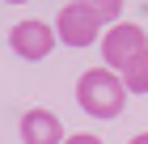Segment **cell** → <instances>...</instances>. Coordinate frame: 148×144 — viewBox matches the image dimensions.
Here are the masks:
<instances>
[{"label": "cell", "mask_w": 148, "mask_h": 144, "mask_svg": "<svg viewBox=\"0 0 148 144\" xmlns=\"http://www.w3.org/2000/svg\"><path fill=\"white\" fill-rule=\"evenodd\" d=\"M140 51H148V38H144V30H140L136 21H119V25H110V30L102 34V55H106V64L119 68V72H123Z\"/></svg>", "instance_id": "obj_3"}, {"label": "cell", "mask_w": 148, "mask_h": 144, "mask_svg": "<svg viewBox=\"0 0 148 144\" xmlns=\"http://www.w3.org/2000/svg\"><path fill=\"white\" fill-rule=\"evenodd\" d=\"M76 102H80V110L93 114V119H114V114H123V106H127L123 76H114V72H106V68L80 72V81H76Z\"/></svg>", "instance_id": "obj_1"}, {"label": "cell", "mask_w": 148, "mask_h": 144, "mask_svg": "<svg viewBox=\"0 0 148 144\" xmlns=\"http://www.w3.org/2000/svg\"><path fill=\"white\" fill-rule=\"evenodd\" d=\"M102 34V21L93 17L80 0H72V4H64L55 17V38L64 47H93V38Z\"/></svg>", "instance_id": "obj_2"}, {"label": "cell", "mask_w": 148, "mask_h": 144, "mask_svg": "<svg viewBox=\"0 0 148 144\" xmlns=\"http://www.w3.org/2000/svg\"><path fill=\"white\" fill-rule=\"evenodd\" d=\"M131 144H148V132H140V136H136V140H131Z\"/></svg>", "instance_id": "obj_9"}, {"label": "cell", "mask_w": 148, "mask_h": 144, "mask_svg": "<svg viewBox=\"0 0 148 144\" xmlns=\"http://www.w3.org/2000/svg\"><path fill=\"white\" fill-rule=\"evenodd\" d=\"M9 47H13V55H21V59H47L51 47H55V25H47V21H17L9 30Z\"/></svg>", "instance_id": "obj_4"}, {"label": "cell", "mask_w": 148, "mask_h": 144, "mask_svg": "<svg viewBox=\"0 0 148 144\" xmlns=\"http://www.w3.org/2000/svg\"><path fill=\"white\" fill-rule=\"evenodd\" d=\"M4 4H25V0H4Z\"/></svg>", "instance_id": "obj_10"}, {"label": "cell", "mask_w": 148, "mask_h": 144, "mask_svg": "<svg viewBox=\"0 0 148 144\" xmlns=\"http://www.w3.org/2000/svg\"><path fill=\"white\" fill-rule=\"evenodd\" d=\"M85 9L97 17V21H114L119 25V13H123V0H80Z\"/></svg>", "instance_id": "obj_7"}, {"label": "cell", "mask_w": 148, "mask_h": 144, "mask_svg": "<svg viewBox=\"0 0 148 144\" xmlns=\"http://www.w3.org/2000/svg\"><path fill=\"white\" fill-rule=\"evenodd\" d=\"M64 144H102V140H97V136H68Z\"/></svg>", "instance_id": "obj_8"}, {"label": "cell", "mask_w": 148, "mask_h": 144, "mask_svg": "<svg viewBox=\"0 0 148 144\" xmlns=\"http://www.w3.org/2000/svg\"><path fill=\"white\" fill-rule=\"evenodd\" d=\"M119 76H123V89H127V93H148V51H140Z\"/></svg>", "instance_id": "obj_6"}, {"label": "cell", "mask_w": 148, "mask_h": 144, "mask_svg": "<svg viewBox=\"0 0 148 144\" xmlns=\"http://www.w3.org/2000/svg\"><path fill=\"white\" fill-rule=\"evenodd\" d=\"M21 140L25 144H64L68 136H64V127H59V119L51 110L34 106V110L21 114Z\"/></svg>", "instance_id": "obj_5"}]
</instances>
